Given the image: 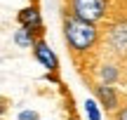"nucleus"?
I'll list each match as a JSON object with an SVG mask.
<instances>
[{"instance_id": "8", "label": "nucleus", "mask_w": 127, "mask_h": 120, "mask_svg": "<svg viewBox=\"0 0 127 120\" xmlns=\"http://www.w3.org/2000/svg\"><path fill=\"white\" fill-rule=\"evenodd\" d=\"M111 120H127V104L125 106H118L113 111V116H111Z\"/></svg>"}, {"instance_id": "7", "label": "nucleus", "mask_w": 127, "mask_h": 120, "mask_svg": "<svg viewBox=\"0 0 127 120\" xmlns=\"http://www.w3.org/2000/svg\"><path fill=\"white\" fill-rule=\"evenodd\" d=\"M17 120H40V116H38V111H31V108H26V111L19 113Z\"/></svg>"}, {"instance_id": "9", "label": "nucleus", "mask_w": 127, "mask_h": 120, "mask_svg": "<svg viewBox=\"0 0 127 120\" xmlns=\"http://www.w3.org/2000/svg\"><path fill=\"white\" fill-rule=\"evenodd\" d=\"M9 104H12V101H9L7 97H2V94H0V118H2L5 113H7V108H9Z\"/></svg>"}, {"instance_id": "1", "label": "nucleus", "mask_w": 127, "mask_h": 120, "mask_svg": "<svg viewBox=\"0 0 127 120\" xmlns=\"http://www.w3.org/2000/svg\"><path fill=\"white\" fill-rule=\"evenodd\" d=\"M61 12L94 26L127 17V0H61Z\"/></svg>"}, {"instance_id": "4", "label": "nucleus", "mask_w": 127, "mask_h": 120, "mask_svg": "<svg viewBox=\"0 0 127 120\" xmlns=\"http://www.w3.org/2000/svg\"><path fill=\"white\" fill-rule=\"evenodd\" d=\"M92 90H94V97L99 99V104L106 108V111H111V113H113L115 108L120 106V94H118V90H115L113 85L94 83V85H92Z\"/></svg>"}, {"instance_id": "3", "label": "nucleus", "mask_w": 127, "mask_h": 120, "mask_svg": "<svg viewBox=\"0 0 127 120\" xmlns=\"http://www.w3.org/2000/svg\"><path fill=\"white\" fill-rule=\"evenodd\" d=\"M31 50H33L35 61H38V64H42V68H47V73H59V59H57V54L50 50V45L45 42V38L35 40Z\"/></svg>"}, {"instance_id": "5", "label": "nucleus", "mask_w": 127, "mask_h": 120, "mask_svg": "<svg viewBox=\"0 0 127 120\" xmlns=\"http://www.w3.org/2000/svg\"><path fill=\"white\" fill-rule=\"evenodd\" d=\"M14 42H17L19 47H33V42H35V38L31 35L28 31H24V28H19L17 33H14Z\"/></svg>"}, {"instance_id": "10", "label": "nucleus", "mask_w": 127, "mask_h": 120, "mask_svg": "<svg viewBox=\"0 0 127 120\" xmlns=\"http://www.w3.org/2000/svg\"><path fill=\"white\" fill-rule=\"evenodd\" d=\"M31 2H38V0H31Z\"/></svg>"}, {"instance_id": "11", "label": "nucleus", "mask_w": 127, "mask_h": 120, "mask_svg": "<svg viewBox=\"0 0 127 120\" xmlns=\"http://www.w3.org/2000/svg\"><path fill=\"white\" fill-rule=\"evenodd\" d=\"M0 120H2V118H0Z\"/></svg>"}, {"instance_id": "6", "label": "nucleus", "mask_w": 127, "mask_h": 120, "mask_svg": "<svg viewBox=\"0 0 127 120\" xmlns=\"http://www.w3.org/2000/svg\"><path fill=\"white\" fill-rule=\"evenodd\" d=\"M85 113H87V118L90 120H101V111H99V104L96 101H85Z\"/></svg>"}, {"instance_id": "2", "label": "nucleus", "mask_w": 127, "mask_h": 120, "mask_svg": "<svg viewBox=\"0 0 127 120\" xmlns=\"http://www.w3.org/2000/svg\"><path fill=\"white\" fill-rule=\"evenodd\" d=\"M17 21H19V28L28 31L33 38H35V40L45 38V21H42L40 5H38V2H31V5H26L24 9H19Z\"/></svg>"}]
</instances>
